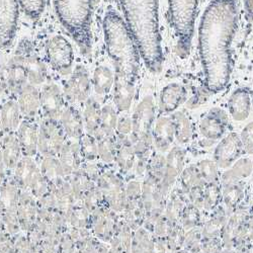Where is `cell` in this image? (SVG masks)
<instances>
[{"mask_svg": "<svg viewBox=\"0 0 253 253\" xmlns=\"http://www.w3.org/2000/svg\"><path fill=\"white\" fill-rule=\"evenodd\" d=\"M120 2L124 20L136 42L141 59L151 72H158L163 62L159 0H120Z\"/></svg>", "mask_w": 253, "mask_h": 253, "instance_id": "obj_2", "label": "cell"}, {"mask_svg": "<svg viewBox=\"0 0 253 253\" xmlns=\"http://www.w3.org/2000/svg\"><path fill=\"white\" fill-rule=\"evenodd\" d=\"M238 24L236 0H212L199 27V50L208 90L226 87L231 75V44Z\"/></svg>", "mask_w": 253, "mask_h": 253, "instance_id": "obj_1", "label": "cell"}, {"mask_svg": "<svg viewBox=\"0 0 253 253\" xmlns=\"http://www.w3.org/2000/svg\"><path fill=\"white\" fill-rule=\"evenodd\" d=\"M113 89L117 109L121 112L128 111L131 108L136 93V82L116 76Z\"/></svg>", "mask_w": 253, "mask_h": 253, "instance_id": "obj_17", "label": "cell"}, {"mask_svg": "<svg viewBox=\"0 0 253 253\" xmlns=\"http://www.w3.org/2000/svg\"><path fill=\"white\" fill-rule=\"evenodd\" d=\"M85 117H86V123L89 126L90 130H95L98 125L100 124V118H101V112L99 110V107L97 102L90 99L86 103V110H85Z\"/></svg>", "mask_w": 253, "mask_h": 253, "instance_id": "obj_35", "label": "cell"}, {"mask_svg": "<svg viewBox=\"0 0 253 253\" xmlns=\"http://www.w3.org/2000/svg\"><path fill=\"white\" fill-rule=\"evenodd\" d=\"M202 239H203V235H202V230L200 227L186 231L184 233L182 249L188 253L201 252Z\"/></svg>", "mask_w": 253, "mask_h": 253, "instance_id": "obj_31", "label": "cell"}, {"mask_svg": "<svg viewBox=\"0 0 253 253\" xmlns=\"http://www.w3.org/2000/svg\"><path fill=\"white\" fill-rule=\"evenodd\" d=\"M0 96H1V92H0Z\"/></svg>", "mask_w": 253, "mask_h": 253, "instance_id": "obj_45", "label": "cell"}, {"mask_svg": "<svg viewBox=\"0 0 253 253\" xmlns=\"http://www.w3.org/2000/svg\"><path fill=\"white\" fill-rule=\"evenodd\" d=\"M178 181L180 189L184 193V195L195 191V189L203 188L206 185L196 164H192L184 168L178 178Z\"/></svg>", "mask_w": 253, "mask_h": 253, "instance_id": "obj_25", "label": "cell"}, {"mask_svg": "<svg viewBox=\"0 0 253 253\" xmlns=\"http://www.w3.org/2000/svg\"><path fill=\"white\" fill-rule=\"evenodd\" d=\"M64 125L70 133L76 135L80 131V121L77 113L73 110H68L64 115Z\"/></svg>", "mask_w": 253, "mask_h": 253, "instance_id": "obj_38", "label": "cell"}, {"mask_svg": "<svg viewBox=\"0 0 253 253\" xmlns=\"http://www.w3.org/2000/svg\"><path fill=\"white\" fill-rule=\"evenodd\" d=\"M222 186V205L230 215L241 206L245 198V182H230L221 184Z\"/></svg>", "mask_w": 253, "mask_h": 253, "instance_id": "obj_20", "label": "cell"}, {"mask_svg": "<svg viewBox=\"0 0 253 253\" xmlns=\"http://www.w3.org/2000/svg\"><path fill=\"white\" fill-rule=\"evenodd\" d=\"M222 204V186L221 183H209L204 187L203 210L214 211Z\"/></svg>", "mask_w": 253, "mask_h": 253, "instance_id": "obj_28", "label": "cell"}, {"mask_svg": "<svg viewBox=\"0 0 253 253\" xmlns=\"http://www.w3.org/2000/svg\"><path fill=\"white\" fill-rule=\"evenodd\" d=\"M244 153L253 155V122L247 124L239 135Z\"/></svg>", "mask_w": 253, "mask_h": 253, "instance_id": "obj_36", "label": "cell"}, {"mask_svg": "<svg viewBox=\"0 0 253 253\" xmlns=\"http://www.w3.org/2000/svg\"><path fill=\"white\" fill-rule=\"evenodd\" d=\"M202 223V213L201 210L197 208L196 206L188 203L180 217V226L184 231H188L191 229L200 227V224Z\"/></svg>", "mask_w": 253, "mask_h": 253, "instance_id": "obj_29", "label": "cell"}, {"mask_svg": "<svg viewBox=\"0 0 253 253\" xmlns=\"http://www.w3.org/2000/svg\"><path fill=\"white\" fill-rule=\"evenodd\" d=\"M18 0H0V48L9 47L14 39L18 17Z\"/></svg>", "mask_w": 253, "mask_h": 253, "instance_id": "obj_7", "label": "cell"}, {"mask_svg": "<svg viewBox=\"0 0 253 253\" xmlns=\"http://www.w3.org/2000/svg\"><path fill=\"white\" fill-rule=\"evenodd\" d=\"M186 89L179 83H170L166 85L161 93L159 105L164 114H173L186 99Z\"/></svg>", "mask_w": 253, "mask_h": 253, "instance_id": "obj_15", "label": "cell"}, {"mask_svg": "<svg viewBox=\"0 0 253 253\" xmlns=\"http://www.w3.org/2000/svg\"><path fill=\"white\" fill-rule=\"evenodd\" d=\"M105 45L115 67V75L136 82L140 71V52L125 20L115 11L103 19Z\"/></svg>", "mask_w": 253, "mask_h": 253, "instance_id": "obj_3", "label": "cell"}, {"mask_svg": "<svg viewBox=\"0 0 253 253\" xmlns=\"http://www.w3.org/2000/svg\"><path fill=\"white\" fill-rule=\"evenodd\" d=\"M100 124L102 126L104 133L107 135H110L116 129V126L118 125L117 114L111 105H107V107H104L101 111Z\"/></svg>", "mask_w": 253, "mask_h": 253, "instance_id": "obj_32", "label": "cell"}, {"mask_svg": "<svg viewBox=\"0 0 253 253\" xmlns=\"http://www.w3.org/2000/svg\"><path fill=\"white\" fill-rule=\"evenodd\" d=\"M41 103L49 115L58 114L63 105V93L60 87L54 83L46 84L41 92Z\"/></svg>", "mask_w": 253, "mask_h": 253, "instance_id": "obj_23", "label": "cell"}, {"mask_svg": "<svg viewBox=\"0 0 253 253\" xmlns=\"http://www.w3.org/2000/svg\"><path fill=\"white\" fill-rule=\"evenodd\" d=\"M196 165L206 184L220 182L221 174L219 172V167L214 160L204 159L199 161Z\"/></svg>", "mask_w": 253, "mask_h": 253, "instance_id": "obj_30", "label": "cell"}, {"mask_svg": "<svg viewBox=\"0 0 253 253\" xmlns=\"http://www.w3.org/2000/svg\"><path fill=\"white\" fill-rule=\"evenodd\" d=\"M186 200H187L186 196L180 188L171 192L169 196V200H168L166 204L165 217L172 226L180 225L179 222H180L181 214L183 212L185 206L188 204V201Z\"/></svg>", "mask_w": 253, "mask_h": 253, "instance_id": "obj_24", "label": "cell"}, {"mask_svg": "<svg viewBox=\"0 0 253 253\" xmlns=\"http://www.w3.org/2000/svg\"><path fill=\"white\" fill-rule=\"evenodd\" d=\"M154 118L155 105L153 98L146 96L139 103L132 119V131L138 150L144 151L149 147Z\"/></svg>", "mask_w": 253, "mask_h": 253, "instance_id": "obj_5", "label": "cell"}, {"mask_svg": "<svg viewBox=\"0 0 253 253\" xmlns=\"http://www.w3.org/2000/svg\"><path fill=\"white\" fill-rule=\"evenodd\" d=\"M118 130L121 134L126 135L132 131V121L128 118H123L118 123Z\"/></svg>", "mask_w": 253, "mask_h": 253, "instance_id": "obj_40", "label": "cell"}, {"mask_svg": "<svg viewBox=\"0 0 253 253\" xmlns=\"http://www.w3.org/2000/svg\"><path fill=\"white\" fill-rule=\"evenodd\" d=\"M91 88L90 74L85 67L77 66L65 84L64 94L71 100L84 101L88 98Z\"/></svg>", "mask_w": 253, "mask_h": 253, "instance_id": "obj_11", "label": "cell"}, {"mask_svg": "<svg viewBox=\"0 0 253 253\" xmlns=\"http://www.w3.org/2000/svg\"><path fill=\"white\" fill-rule=\"evenodd\" d=\"M249 219L250 207H244L242 205L229 215L222 235L224 248H232L239 230Z\"/></svg>", "mask_w": 253, "mask_h": 253, "instance_id": "obj_13", "label": "cell"}, {"mask_svg": "<svg viewBox=\"0 0 253 253\" xmlns=\"http://www.w3.org/2000/svg\"><path fill=\"white\" fill-rule=\"evenodd\" d=\"M229 126V117L221 109L210 110L200 121L199 131L201 135L209 141L221 140Z\"/></svg>", "mask_w": 253, "mask_h": 253, "instance_id": "obj_9", "label": "cell"}, {"mask_svg": "<svg viewBox=\"0 0 253 253\" xmlns=\"http://www.w3.org/2000/svg\"><path fill=\"white\" fill-rule=\"evenodd\" d=\"M199 253H203V252H202V251H201V252H199Z\"/></svg>", "mask_w": 253, "mask_h": 253, "instance_id": "obj_46", "label": "cell"}, {"mask_svg": "<svg viewBox=\"0 0 253 253\" xmlns=\"http://www.w3.org/2000/svg\"><path fill=\"white\" fill-rule=\"evenodd\" d=\"M22 139L25 143L29 144L28 146H30L31 144L34 143L35 139H36V131L34 128H32L31 126H25L23 130H22Z\"/></svg>", "mask_w": 253, "mask_h": 253, "instance_id": "obj_39", "label": "cell"}, {"mask_svg": "<svg viewBox=\"0 0 253 253\" xmlns=\"http://www.w3.org/2000/svg\"><path fill=\"white\" fill-rule=\"evenodd\" d=\"M24 62L29 83L36 86L46 82L48 70L43 60L32 52H24Z\"/></svg>", "mask_w": 253, "mask_h": 253, "instance_id": "obj_19", "label": "cell"}, {"mask_svg": "<svg viewBox=\"0 0 253 253\" xmlns=\"http://www.w3.org/2000/svg\"><path fill=\"white\" fill-rule=\"evenodd\" d=\"M224 249L222 238H203L201 251L203 253H220Z\"/></svg>", "mask_w": 253, "mask_h": 253, "instance_id": "obj_37", "label": "cell"}, {"mask_svg": "<svg viewBox=\"0 0 253 253\" xmlns=\"http://www.w3.org/2000/svg\"><path fill=\"white\" fill-rule=\"evenodd\" d=\"M19 107L26 114L35 113L41 104V92L31 83L25 85L18 92Z\"/></svg>", "mask_w": 253, "mask_h": 253, "instance_id": "obj_26", "label": "cell"}, {"mask_svg": "<svg viewBox=\"0 0 253 253\" xmlns=\"http://www.w3.org/2000/svg\"><path fill=\"white\" fill-rule=\"evenodd\" d=\"M220 253H237L236 250L232 249V248H224Z\"/></svg>", "mask_w": 253, "mask_h": 253, "instance_id": "obj_42", "label": "cell"}, {"mask_svg": "<svg viewBox=\"0 0 253 253\" xmlns=\"http://www.w3.org/2000/svg\"><path fill=\"white\" fill-rule=\"evenodd\" d=\"M253 171V162L250 158H239L229 169L223 172L220 176V183L226 184L230 182L244 181Z\"/></svg>", "mask_w": 253, "mask_h": 253, "instance_id": "obj_21", "label": "cell"}, {"mask_svg": "<svg viewBox=\"0 0 253 253\" xmlns=\"http://www.w3.org/2000/svg\"><path fill=\"white\" fill-rule=\"evenodd\" d=\"M8 89V82L4 69H0V92H4Z\"/></svg>", "mask_w": 253, "mask_h": 253, "instance_id": "obj_41", "label": "cell"}, {"mask_svg": "<svg viewBox=\"0 0 253 253\" xmlns=\"http://www.w3.org/2000/svg\"><path fill=\"white\" fill-rule=\"evenodd\" d=\"M174 124L175 139L179 144H186L192 140L194 128L191 120L183 112H174L171 115Z\"/></svg>", "mask_w": 253, "mask_h": 253, "instance_id": "obj_27", "label": "cell"}, {"mask_svg": "<svg viewBox=\"0 0 253 253\" xmlns=\"http://www.w3.org/2000/svg\"><path fill=\"white\" fill-rule=\"evenodd\" d=\"M185 151L181 147H173L169 150L165 158V168L160 185L163 194L166 196L171 192V187L178 180L182 170L184 169Z\"/></svg>", "mask_w": 253, "mask_h": 253, "instance_id": "obj_10", "label": "cell"}, {"mask_svg": "<svg viewBox=\"0 0 253 253\" xmlns=\"http://www.w3.org/2000/svg\"><path fill=\"white\" fill-rule=\"evenodd\" d=\"M46 55L52 68L62 75L69 74L74 63V52L70 42L61 35L50 38L46 44Z\"/></svg>", "mask_w": 253, "mask_h": 253, "instance_id": "obj_6", "label": "cell"}, {"mask_svg": "<svg viewBox=\"0 0 253 253\" xmlns=\"http://www.w3.org/2000/svg\"><path fill=\"white\" fill-rule=\"evenodd\" d=\"M250 215H251V221H252V223H253V204H252V206L250 207Z\"/></svg>", "mask_w": 253, "mask_h": 253, "instance_id": "obj_43", "label": "cell"}, {"mask_svg": "<svg viewBox=\"0 0 253 253\" xmlns=\"http://www.w3.org/2000/svg\"><path fill=\"white\" fill-rule=\"evenodd\" d=\"M244 153L240 137L237 133H230L224 136L214 151V161L219 168L228 169Z\"/></svg>", "mask_w": 253, "mask_h": 253, "instance_id": "obj_8", "label": "cell"}, {"mask_svg": "<svg viewBox=\"0 0 253 253\" xmlns=\"http://www.w3.org/2000/svg\"><path fill=\"white\" fill-rule=\"evenodd\" d=\"M153 138L158 150L165 152L170 149L175 139L174 124L171 116H162L157 119L153 129Z\"/></svg>", "mask_w": 253, "mask_h": 253, "instance_id": "obj_16", "label": "cell"}, {"mask_svg": "<svg viewBox=\"0 0 253 253\" xmlns=\"http://www.w3.org/2000/svg\"><path fill=\"white\" fill-rule=\"evenodd\" d=\"M212 212L201 228L203 238H222L229 214L222 204Z\"/></svg>", "mask_w": 253, "mask_h": 253, "instance_id": "obj_18", "label": "cell"}, {"mask_svg": "<svg viewBox=\"0 0 253 253\" xmlns=\"http://www.w3.org/2000/svg\"><path fill=\"white\" fill-rule=\"evenodd\" d=\"M171 22L183 48L191 45L195 33V24L199 0H168Z\"/></svg>", "mask_w": 253, "mask_h": 253, "instance_id": "obj_4", "label": "cell"}, {"mask_svg": "<svg viewBox=\"0 0 253 253\" xmlns=\"http://www.w3.org/2000/svg\"><path fill=\"white\" fill-rule=\"evenodd\" d=\"M1 120L6 128H13L18 119V105L14 101H8L4 104L1 113Z\"/></svg>", "mask_w": 253, "mask_h": 253, "instance_id": "obj_34", "label": "cell"}, {"mask_svg": "<svg viewBox=\"0 0 253 253\" xmlns=\"http://www.w3.org/2000/svg\"><path fill=\"white\" fill-rule=\"evenodd\" d=\"M252 253H253V246H252Z\"/></svg>", "mask_w": 253, "mask_h": 253, "instance_id": "obj_44", "label": "cell"}, {"mask_svg": "<svg viewBox=\"0 0 253 253\" xmlns=\"http://www.w3.org/2000/svg\"><path fill=\"white\" fill-rule=\"evenodd\" d=\"M115 71L110 67L99 65L97 66L91 76V84L94 91L99 95L108 94L115 84Z\"/></svg>", "mask_w": 253, "mask_h": 253, "instance_id": "obj_22", "label": "cell"}, {"mask_svg": "<svg viewBox=\"0 0 253 253\" xmlns=\"http://www.w3.org/2000/svg\"><path fill=\"white\" fill-rule=\"evenodd\" d=\"M252 107L251 94L247 88L241 87L231 93L228 99V111L231 118L236 122L248 119Z\"/></svg>", "mask_w": 253, "mask_h": 253, "instance_id": "obj_14", "label": "cell"}, {"mask_svg": "<svg viewBox=\"0 0 253 253\" xmlns=\"http://www.w3.org/2000/svg\"><path fill=\"white\" fill-rule=\"evenodd\" d=\"M47 0H18L19 6L30 17H38L43 13Z\"/></svg>", "mask_w": 253, "mask_h": 253, "instance_id": "obj_33", "label": "cell"}, {"mask_svg": "<svg viewBox=\"0 0 253 253\" xmlns=\"http://www.w3.org/2000/svg\"><path fill=\"white\" fill-rule=\"evenodd\" d=\"M4 71L8 82V89L18 93L29 83L24 62V52H19L14 55L7 63Z\"/></svg>", "mask_w": 253, "mask_h": 253, "instance_id": "obj_12", "label": "cell"}]
</instances>
